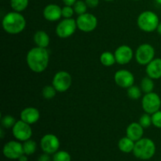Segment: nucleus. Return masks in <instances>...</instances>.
<instances>
[{"label":"nucleus","instance_id":"nucleus-1","mask_svg":"<svg viewBox=\"0 0 161 161\" xmlns=\"http://www.w3.org/2000/svg\"><path fill=\"white\" fill-rule=\"evenodd\" d=\"M50 55L47 48L36 47L28 52L26 61L28 68L32 72L40 73L47 69L49 64Z\"/></svg>","mask_w":161,"mask_h":161},{"label":"nucleus","instance_id":"nucleus-2","mask_svg":"<svg viewBox=\"0 0 161 161\" xmlns=\"http://www.w3.org/2000/svg\"><path fill=\"white\" fill-rule=\"evenodd\" d=\"M2 25L6 32L11 35H17L25 30L26 20L20 13L13 11L4 16Z\"/></svg>","mask_w":161,"mask_h":161},{"label":"nucleus","instance_id":"nucleus-3","mask_svg":"<svg viewBox=\"0 0 161 161\" xmlns=\"http://www.w3.org/2000/svg\"><path fill=\"white\" fill-rule=\"evenodd\" d=\"M155 153L156 145L150 138H142L135 142L133 153L139 160H149L153 157Z\"/></svg>","mask_w":161,"mask_h":161},{"label":"nucleus","instance_id":"nucleus-4","mask_svg":"<svg viewBox=\"0 0 161 161\" xmlns=\"http://www.w3.org/2000/svg\"><path fill=\"white\" fill-rule=\"evenodd\" d=\"M138 26L145 32H153L157 29L160 20L156 13L146 10L141 13L137 20Z\"/></svg>","mask_w":161,"mask_h":161},{"label":"nucleus","instance_id":"nucleus-5","mask_svg":"<svg viewBox=\"0 0 161 161\" xmlns=\"http://www.w3.org/2000/svg\"><path fill=\"white\" fill-rule=\"evenodd\" d=\"M135 56L138 64L141 65H147L150 61L154 59L155 50L150 44H142L137 48Z\"/></svg>","mask_w":161,"mask_h":161},{"label":"nucleus","instance_id":"nucleus-6","mask_svg":"<svg viewBox=\"0 0 161 161\" xmlns=\"http://www.w3.org/2000/svg\"><path fill=\"white\" fill-rule=\"evenodd\" d=\"M142 106L146 113L153 114L160 108L161 99L160 96L154 92L145 94L142 100Z\"/></svg>","mask_w":161,"mask_h":161},{"label":"nucleus","instance_id":"nucleus-7","mask_svg":"<svg viewBox=\"0 0 161 161\" xmlns=\"http://www.w3.org/2000/svg\"><path fill=\"white\" fill-rule=\"evenodd\" d=\"M76 28V20L73 18H64L57 25L56 34L59 38L66 39L72 36Z\"/></svg>","mask_w":161,"mask_h":161},{"label":"nucleus","instance_id":"nucleus-8","mask_svg":"<svg viewBox=\"0 0 161 161\" xmlns=\"http://www.w3.org/2000/svg\"><path fill=\"white\" fill-rule=\"evenodd\" d=\"M77 28L83 32H91L97 26V19L94 14L86 13L76 18Z\"/></svg>","mask_w":161,"mask_h":161},{"label":"nucleus","instance_id":"nucleus-9","mask_svg":"<svg viewBox=\"0 0 161 161\" xmlns=\"http://www.w3.org/2000/svg\"><path fill=\"white\" fill-rule=\"evenodd\" d=\"M12 133L14 138L19 142H25L31 139L32 135V130L31 125L23 120H18L16 122L12 127Z\"/></svg>","mask_w":161,"mask_h":161},{"label":"nucleus","instance_id":"nucleus-10","mask_svg":"<svg viewBox=\"0 0 161 161\" xmlns=\"http://www.w3.org/2000/svg\"><path fill=\"white\" fill-rule=\"evenodd\" d=\"M52 85L54 86L58 92H65L72 85V76L68 72L60 71L53 76Z\"/></svg>","mask_w":161,"mask_h":161},{"label":"nucleus","instance_id":"nucleus-11","mask_svg":"<svg viewBox=\"0 0 161 161\" xmlns=\"http://www.w3.org/2000/svg\"><path fill=\"white\" fill-rule=\"evenodd\" d=\"M3 153L5 157L10 160H18L19 157L23 155V144L19 141H9L4 145Z\"/></svg>","mask_w":161,"mask_h":161},{"label":"nucleus","instance_id":"nucleus-12","mask_svg":"<svg viewBox=\"0 0 161 161\" xmlns=\"http://www.w3.org/2000/svg\"><path fill=\"white\" fill-rule=\"evenodd\" d=\"M40 147L43 153L54 154L60 147V142L58 137L53 134H47L42 136L40 140Z\"/></svg>","mask_w":161,"mask_h":161},{"label":"nucleus","instance_id":"nucleus-13","mask_svg":"<svg viewBox=\"0 0 161 161\" xmlns=\"http://www.w3.org/2000/svg\"><path fill=\"white\" fill-rule=\"evenodd\" d=\"M114 80L121 88H129L135 83V76L130 71L126 69L118 70L114 75Z\"/></svg>","mask_w":161,"mask_h":161},{"label":"nucleus","instance_id":"nucleus-14","mask_svg":"<svg viewBox=\"0 0 161 161\" xmlns=\"http://www.w3.org/2000/svg\"><path fill=\"white\" fill-rule=\"evenodd\" d=\"M115 58H116V63L119 64H127L131 61L133 58L134 53L132 49L129 46L122 45L116 48L115 50Z\"/></svg>","mask_w":161,"mask_h":161},{"label":"nucleus","instance_id":"nucleus-15","mask_svg":"<svg viewBox=\"0 0 161 161\" xmlns=\"http://www.w3.org/2000/svg\"><path fill=\"white\" fill-rule=\"evenodd\" d=\"M61 9L58 5L56 4H49L45 6L43 9L44 18L48 21H57L60 20L62 17V13H61Z\"/></svg>","mask_w":161,"mask_h":161},{"label":"nucleus","instance_id":"nucleus-16","mask_svg":"<svg viewBox=\"0 0 161 161\" xmlns=\"http://www.w3.org/2000/svg\"><path fill=\"white\" fill-rule=\"evenodd\" d=\"M20 119L25 121L27 124H34L37 122L40 117L39 111L34 107H27L24 108L20 113Z\"/></svg>","mask_w":161,"mask_h":161},{"label":"nucleus","instance_id":"nucleus-17","mask_svg":"<svg viewBox=\"0 0 161 161\" xmlns=\"http://www.w3.org/2000/svg\"><path fill=\"white\" fill-rule=\"evenodd\" d=\"M127 136L134 142H137L142 138L144 135V127L139 123L134 122L128 125L126 130Z\"/></svg>","mask_w":161,"mask_h":161},{"label":"nucleus","instance_id":"nucleus-18","mask_svg":"<svg viewBox=\"0 0 161 161\" xmlns=\"http://www.w3.org/2000/svg\"><path fill=\"white\" fill-rule=\"evenodd\" d=\"M146 74L153 80L161 78V58H154L146 65Z\"/></svg>","mask_w":161,"mask_h":161},{"label":"nucleus","instance_id":"nucleus-19","mask_svg":"<svg viewBox=\"0 0 161 161\" xmlns=\"http://www.w3.org/2000/svg\"><path fill=\"white\" fill-rule=\"evenodd\" d=\"M34 42L36 47L47 48L50 44V37L46 31L42 30L37 31L34 35Z\"/></svg>","mask_w":161,"mask_h":161},{"label":"nucleus","instance_id":"nucleus-20","mask_svg":"<svg viewBox=\"0 0 161 161\" xmlns=\"http://www.w3.org/2000/svg\"><path fill=\"white\" fill-rule=\"evenodd\" d=\"M135 142L129 138L128 137H124L121 138L118 142V147L119 150L125 153H129L133 152L134 148H135Z\"/></svg>","mask_w":161,"mask_h":161},{"label":"nucleus","instance_id":"nucleus-21","mask_svg":"<svg viewBox=\"0 0 161 161\" xmlns=\"http://www.w3.org/2000/svg\"><path fill=\"white\" fill-rule=\"evenodd\" d=\"M100 61L104 66H106V67H110V66L113 65L115 63H116L114 53L109 51L103 52L101 54Z\"/></svg>","mask_w":161,"mask_h":161},{"label":"nucleus","instance_id":"nucleus-22","mask_svg":"<svg viewBox=\"0 0 161 161\" xmlns=\"http://www.w3.org/2000/svg\"><path fill=\"white\" fill-rule=\"evenodd\" d=\"M154 89V82L153 79L147 76L145 77L142 80L141 82V90L145 94L151 93L153 91Z\"/></svg>","mask_w":161,"mask_h":161},{"label":"nucleus","instance_id":"nucleus-23","mask_svg":"<svg viewBox=\"0 0 161 161\" xmlns=\"http://www.w3.org/2000/svg\"><path fill=\"white\" fill-rule=\"evenodd\" d=\"M29 0H10V6L14 11L22 12L28 6Z\"/></svg>","mask_w":161,"mask_h":161},{"label":"nucleus","instance_id":"nucleus-24","mask_svg":"<svg viewBox=\"0 0 161 161\" xmlns=\"http://www.w3.org/2000/svg\"><path fill=\"white\" fill-rule=\"evenodd\" d=\"M23 149L24 153L27 156L32 155L36 153V149H37V144L35 141L31 139H28L27 141L24 142L23 143Z\"/></svg>","mask_w":161,"mask_h":161},{"label":"nucleus","instance_id":"nucleus-25","mask_svg":"<svg viewBox=\"0 0 161 161\" xmlns=\"http://www.w3.org/2000/svg\"><path fill=\"white\" fill-rule=\"evenodd\" d=\"M57 90L55 89L54 86L52 85H47V86H44L42 88V97H44L45 99L47 100H50V99H53V97L56 96L57 94Z\"/></svg>","mask_w":161,"mask_h":161},{"label":"nucleus","instance_id":"nucleus-26","mask_svg":"<svg viewBox=\"0 0 161 161\" xmlns=\"http://www.w3.org/2000/svg\"><path fill=\"white\" fill-rule=\"evenodd\" d=\"M87 5H86V2L82 1V0H78L75 2V4L73 5L74 11L78 15H81V14H86V10H87Z\"/></svg>","mask_w":161,"mask_h":161},{"label":"nucleus","instance_id":"nucleus-27","mask_svg":"<svg viewBox=\"0 0 161 161\" xmlns=\"http://www.w3.org/2000/svg\"><path fill=\"white\" fill-rule=\"evenodd\" d=\"M16 122L17 121H16L15 118L10 115H6L4 116H1L2 127H3L4 128H11L14 127Z\"/></svg>","mask_w":161,"mask_h":161},{"label":"nucleus","instance_id":"nucleus-28","mask_svg":"<svg viewBox=\"0 0 161 161\" xmlns=\"http://www.w3.org/2000/svg\"><path fill=\"white\" fill-rule=\"evenodd\" d=\"M127 95L132 100H137L142 96V90L137 86L133 85L127 88Z\"/></svg>","mask_w":161,"mask_h":161},{"label":"nucleus","instance_id":"nucleus-29","mask_svg":"<svg viewBox=\"0 0 161 161\" xmlns=\"http://www.w3.org/2000/svg\"><path fill=\"white\" fill-rule=\"evenodd\" d=\"M53 161H71V156L64 150L58 151L53 156Z\"/></svg>","mask_w":161,"mask_h":161},{"label":"nucleus","instance_id":"nucleus-30","mask_svg":"<svg viewBox=\"0 0 161 161\" xmlns=\"http://www.w3.org/2000/svg\"><path fill=\"white\" fill-rule=\"evenodd\" d=\"M139 124L142 126L144 128L150 127L152 124V116L149 113H144L139 119Z\"/></svg>","mask_w":161,"mask_h":161},{"label":"nucleus","instance_id":"nucleus-31","mask_svg":"<svg viewBox=\"0 0 161 161\" xmlns=\"http://www.w3.org/2000/svg\"><path fill=\"white\" fill-rule=\"evenodd\" d=\"M152 124L157 128H161V111L156 112L152 114Z\"/></svg>","mask_w":161,"mask_h":161},{"label":"nucleus","instance_id":"nucleus-32","mask_svg":"<svg viewBox=\"0 0 161 161\" xmlns=\"http://www.w3.org/2000/svg\"><path fill=\"white\" fill-rule=\"evenodd\" d=\"M61 13H62V17L64 18H72V16H73L75 11L72 6H64L61 9Z\"/></svg>","mask_w":161,"mask_h":161},{"label":"nucleus","instance_id":"nucleus-33","mask_svg":"<svg viewBox=\"0 0 161 161\" xmlns=\"http://www.w3.org/2000/svg\"><path fill=\"white\" fill-rule=\"evenodd\" d=\"M89 8H95L98 6L99 0H85Z\"/></svg>","mask_w":161,"mask_h":161},{"label":"nucleus","instance_id":"nucleus-34","mask_svg":"<svg viewBox=\"0 0 161 161\" xmlns=\"http://www.w3.org/2000/svg\"><path fill=\"white\" fill-rule=\"evenodd\" d=\"M38 161H51V158L50 157V154L44 153L39 156V157L38 158Z\"/></svg>","mask_w":161,"mask_h":161},{"label":"nucleus","instance_id":"nucleus-35","mask_svg":"<svg viewBox=\"0 0 161 161\" xmlns=\"http://www.w3.org/2000/svg\"><path fill=\"white\" fill-rule=\"evenodd\" d=\"M63 3H64V6H73V5L75 4V2L77 0H62Z\"/></svg>","mask_w":161,"mask_h":161},{"label":"nucleus","instance_id":"nucleus-36","mask_svg":"<svg viewBox=\"0 0 161 161\" xmlns=\"http://www.w3.org/2000/svg\"><path fill=\"white\" fill-rule=\"evenodd\" d=\"M19 161H28V157H27L26 154L24 153L23 155L20 156L18 159Z\"/></svg>","mask_w":161,"mask_h":161},{"label":"nucleus","instance_id":"nucleus-37","mask_svg":"<svg viewBox=\"0 0 161 161\" xmlns=\"http://www.w3.org/2000/svg\"><path fill=\"white\" fill-rule=\"evenodd\" d=\"M157 32L159 33V34L161 36V22H160V24H159L158 27H157Z\"/></svg>","mask_w":161,"mask_h":161},{"label":"nucleus","instance_id":"nucleus-38","mask_svg":"<svg viewBox=\"0 0 161 161\" xmlns=\"http://www.w3.org/2000/svg\"><path fill=\"white\" fill-rule=\"evenodd\" d=\"M0 137H1V138H4V132H3V130L2 128L0 129Z\"/></svg>","mask_w":161,"mask_h":161},{"label":"nucleus","instance_id":"nucleus-39","mask_svg":"<svg viewBox=\"0 0 161 161\" xmlns=\"http://www.w3.org/2000/svg\"><path fill=\"white\" fill-rule=\"evenodd\" d=\"M156 2H157V3H158V4H160V5H161V0H155Z\"/></svg>","mask_w":161,"mask_h":161},{"label":"nucleus","instance_id":"nucleus-40","mask_svg":"<svg viewBox=\"0 0 161 161\" xmlns=\"http://www.w3.org/2000/svg\"><path fill=\"white\" fill-rule=\"evenodd\" d=\"M104 1H106V2H112V1H114V0H104Z\"/></svg>","mask_w":161,"mask_h":161},{"label":"nucleus","instance_id":"nucleus-41","mask_svg":"<svg viewBox=\"0 0 161 161\" xmlns=\"http://www.w3.org/2000/svg\"><path fill=\"white\" fill-rule=\"evenodd\" d=\"M134 1H138V0H134Z\"/></svg>","mask_w":161,"mask_h":161}]
</instances>
